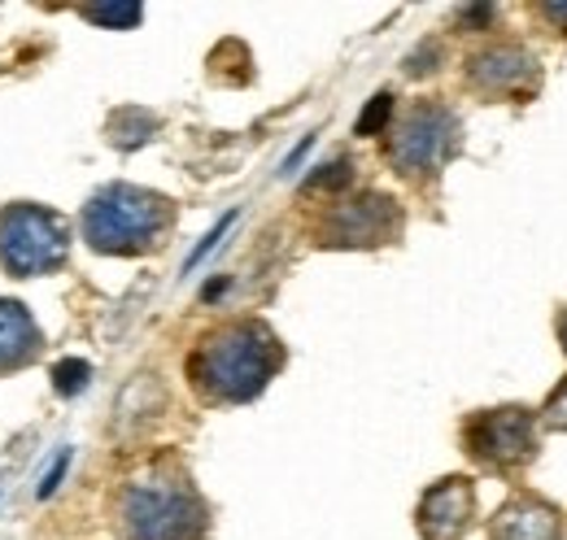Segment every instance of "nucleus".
<instances>
[{
    "label": "nucleus",
    "mask_w": 567,
    "mask_h": 540,
    "mask_svg": "<svg viewBox=\"0 0 567 540\" xmlns=\"http://www.w3.org/2000/svg\"><path fill=\"white\" fill-rule=\"evenodd\" d=\"M341 184H350V162L323 166L315 179H306V193H323V188H341Z\"/></svg>",
    "instance_id": "nucleus-16"
},
{
    "label": "nucleus",
    "mask_w": 567,
    "mask_h": 540,
    "mask_svg": "<svg viewBox=\"0 0 567 540\" xmlns=\"http://www.w3.org/2000/svg\"><path fill=\"white\" fill-rule=\"evenodd\" d=\"M389 118H393V96L389 92H380V96H371V105L362 110V118H358V135H375L389 127Z\"/></svg>",
    "instance_id": "nucleus-15"
},
{
    "label": "nucleus",
    "mask_w": 567,
    "mask_h": 540,
    "mask_svg": "<svg viewBox=\"0 0 567 540\" xmlns=\"http://www.w3.org/2000/svg\"><path fill=\"white\" fill-rule=\"evenodd\" d=\"M231 222H236V214H227V218H223V222H218V227H214L210 236H206V240H202V245H197V249H193V258H188V270L197 267V262H202V258H206V253H210L214 245H218V240H223V236H227V227H231Z\"/></svg>",
    "instance_id": "nucleus-18"
},
{
    "label": "nucleus",
    "mask_w": 567,
    "mask_h": 540,
    "mask_svg": "<svg viewBox=\"0 0 567 540\" xmlns=\"http://www.w3.org/2000/svg\"><path fill=\"white\" fill-rule=\"evenodd\" d=\"M175 222V205L148 188L110 184L83 205V236L96 253H148Z\"/></svg>",
    "instance_id": "nucleus-3"
},
{
    "label": "nucleus",
    "mask_w": 567,
    "mask_h": 540,
    "mask_svg": "<svg viewBox=\"0 0 567 540\" xmlns=\"http://www.w3.org/2000/svg\"><path fill=\"white\" fill-rule=\"evenodd\" d=\"M402 236V209L384 193H358L350 201H337L319 222L323 249H375L393 245Z\"/></svg>",
    "instance_id": "nucleus-7"
},
{
    "label": "nucleus",
    "mask_w": 567,
    "mask_h": 540,
    "mask_svg": "<svg viewBox=\"0 0 567 540\" xmlns=\"http://www.w3.org/2000/svg\"><path fill=\"white\" fill-rule=\"evenodd\" d=\"M420 537L424 540H463L476 519V488L467 475L436 479L420 501Z\"/></svg>",
    "instance_id": "nucleus-9"
},
{
    "label": "nucleus",
    "mask_w": 567,
    "mask_h": 540,
    "mask_svg": "<svg viewBox=\"0 0 567 540\" xmlns=\"http://www.w3.org/2000/svg\"><path fill=\"white\" fill-rule=\"evenodd\" d=\"M40 353V328L18 301H0V375L31 366Z\"/></svg>",
    "instance_id": "nucleus-11"
},
{
    "label": "nucleus",
    "mask_w": 567,
    "mask_h": 540,
    "mask_svg": "<svg viewBox=\"0 0 567 540\" xmlns=\"http://www.w3.org/2000/svg\"><path fill=\"white\" fill-rule=\"evenodd\" d=\"M71 236L53 209L40 205H9L0 209V267L18 279L49 274L66 262Z\"/></svg>",
    "instance_id": "nucleus-5"
},
{
    "label": "nucleus",
    "mask_w": 567,
    "mask_h": 540,
    "mask_svg": "<svg viewBox=\"0 0 567 540\" xmlns=\"http://www.w3.org/2000/svg\"><path fill=\"white\" fill-rule=\"evenodd\" d=\"M467 83L476 92H485V96H519V101H528L542 87V66L519 44H489V49L467 58Z\"/></svg>",
    "instance_id": "nucleus-8"
},
{
    "label": "nucleus",
    "mask_w": 567,
    "mask_h": 540,
    "mask_svg": "<svg viewBox=\"0 0 567 540\" xmlns=\"http://www.w3.org/2000/svg\"><path fill=\"white\" fill-rule=\"evenodd\" d=\"M284 366V349L276 332L258 319L227 323L202 340L188 357V380L197 397L210 405H245L254 402L271 375Z\"/></svg>",
    "instance_id": "nucleus-1"
},
{
    "label": "nucleus",
    "mask_w": 567,
    "mask_h": 540,
    "mask_svg": "<svg viewBox=\"0 0 567 540\" xmlns=\"http://www.w3.org/2000/svg\"><path fill=\"white\" fill-rule=\"evenodd\" d=\"M542 423H546L550 432H567V380L550 393V402L542 409Z\"/></svg>",
    "instance_id": "nucleus-17"
},
{
    "label": "nucleus",
    "mask_w": 567,
    "mask_h": 540,
    "mask_svg": "<svg viewBox=\"0 0 567 540\" xmlns=\"http://www.w3.org/2000/svg\"><path fill=\"white\" fill-rule=\"evenodd\" d=\"M463 449L476 467L494 475L524 471L537 458V418L524 405H502L481 409L463 427Z\"/></svg>",
    "instance_id": "nucleus-6"
},
{
    "label": "nucleus",
    "mask_w": 567,
    "mask_h": 540,
    "mask_svg": "<svg viewBox=\"0 0 567 540\" xmlns=\"http://www.w3.org/2000/svg\"><path fill=\"white\" fill-rule=\"evenodd\" d=\"M87 380H92V366H87L83 357H62V362L53 366V388H58L62 397L83 393V388H87Z\"/></svg>",
    "instance_id": "nucleus-13"
},
{
    "label": "nucleus",
    "mask_w": 567,
    "mask_h": 540,
    "mask_svg": "<svg viewBox=\"0 0 567 540\" xmlns=\"http://www.w3.org/2000/svg\"><path fill=\"white\" fill-rule=\"evenodd\" d=\"M66 467H71V454H62V458H58V467H53V471L44 475V484H40V497H49V492L58 488V479L66 475Z\"/></svg>",
    "instance_id": "nucleus-19"
},
{
    "label": "nucleus",
    "mask_w": 567,
    "mask_h": 540,
    "mask_svg": "<svg viewBox=\"0 0 567 540\" xmlns=\"http://www.w3.org/2000/svg\"><path fill=\"white\" fill-rule=\"evenodd\" d=\"M83 18H87V22H101V27H118V31H123V27H136V22H141L144 9L141 4H87V9H83Z\"/></svg>",
    "instance_id": "nucleus-14"
},
{
    "label": "nucleus",
    "mask_w": 567,
    "mask_h": 540,
    "mask_svg": "<svg viewBox=\"0 0 567 540\" xmlns=\"http://www.w3.org/2000/svg\"><path fill=\"white\" fill-rule=\"evenodd\" d=\"M489 540H564V515L550 501L519 492L489 519Z\"/></svg>",
    "instance_id": "nucleus-10"
},
{
    "label": "nucleus",
    "mask_w": 567,
    "mask_h": 540,
    "mask_svg": "<svg viewBox=\"0 0 567 540\" xmlns=\"http://www.w3.org/2000/svg\"><path fill=\"white\" fill-rule=\"evenodd\" d=\"M458 22H494V4H472V9H458Z\"/></svg>",
    "instance_id": "nucleus-20"
},
{
    "label": "nucleus",
    "mask_w": 567,
    "mask_h": 540,
    "mask_svg": "<svg viewBox=\"0 0 567 540\" xmlns=\"http://www.w3.org/2000/svg\"><path fill=\"white\" fill-rule=\"evenodd\" d=\"M148 135H157V118L148 110H118L110 123V139L118 148H141Z\"/></svg>",
    "instance_id": "nucleus-12"
},
{
    "label": "nucleus",
    "mask_w": 567,
    "mask_h": 540,
    "mask_svg": "<svg viewBox=\"0 0 567 540\" xmlns=\"http://www.w3.org/2000/svg\"><path fill=\"white\" fill-rule=\"evenodd\" d=\"M542 18H550V22L567 35V4H542Z\"/></svg>",
    "instance_id": "nucleus-21"
},
{
    "label": "nucleus",
    "mask_w": 567,
    "mask_h": 540,
    "mask_svg": "<svg viewBox=\"0 0 567 540\" xmlns=\"http://www.w3.org/2000/svg\"><path fill=\"white\" fill-rule=\"evenodd\" d=\"M463 144V123L450 105H436V101H420L411 105L393 132H389V144H384V157L398 175L406 179H424V175H436Z\"/></svg>",
    "instance_id": "nucleus-4"
},
{
    "label": "nucleus",
    "mask_w": 567,
    "mask_h": 540,
    "mask_svg": "<svg viewBox=\"0 0 567 540\" xmlns=\"http://www.w3.org/2000/svg\"><path fill=\"white\" fill-rule=\"evenodd\" d=\"M114 528L123 540H206L210 510L188 475L144 471L118 488Z\"/></svg>",
    "instance_id": "nucleus-2"
},
{
    "label": "nucleus",
    "mask_w": 567,
    "mask_h": 540,
    "mask_svg": "<svg viewBox=\"0 0 567 540\" xmlns=\"http://www.w3.org/2000/svg\"><path fill=\"white\" fill-rule=\"evenodd\" d=\"M559 340H564V353H567V310L559 314Z\"/></svg>",
    "instance_id": "nucleus-22"
}]
</instances>
